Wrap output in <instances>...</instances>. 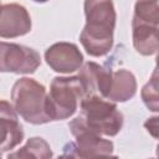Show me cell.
Returning a JSON list of instances; mask_svg holds the SVG:
<instances>
[{
    "mask_svg": "<svg viewBox=\"0 0 159 159\" xmlns=\"http://www.w3.org/2000/svg\"><path fill=\"white\" fill-rule=\"evenodd\" d=\"M86 25L80 41L89 56L107 55L113 46L116 10L112 0H84Z\"/></svg>",
    "mask_w": 159,
    "mask_h": 159,
    "instance_id": "cell-1",
    "label": "cell"
},
{
    "mask_svg": "<svg viewBox=\"0 0 159 159\" xmlns=\"http://www.w3.org/2000/svg\"><path fill=\"white\" fill-rule=\"evenodd\" d=\"M11 104L17 114L31 124H45L51 120L47 113V92L37 81L24 77L11 89Z\"/></svg>",
    "mask_w": 159,
    "mask_h": 159,
    "instance_id": "cell-2",
    "label": "cell"
},
{
    "mask_svg": "<svg viewBox=\"0 0 159 159\" xmlns=\"http://www.w3.org/2000/svg\"><path fill=\"white\" fill-rule=\"evenodd\" d=\"M81 116L86 124L101 135L114 137L123 125V114L116 103L99 96H84L80 103Z\"/></svg>",
    "mask_w": 159,
    "mask_h": 159,
    "instance_id": "cell-3",
    "label": "cell"
},
{
    "mask_svg": "<svg viewBox=\"0 0 159 159\" xmlns=\"http://www.w3.org/2000/svg\"><path fill=\"white\" fill-rule=\"evenodd\" d=\"M84 88L78 76L55 77L47 93V113L51 120H61L72 117L82 98Z\"/></svg>",
    "mask_w": 159,
    "mask_h": 159,
    "instance_id": "cell-4",
    "label": "cell"
},
{
    "mask_svg": "<svg viewBox=\"0 0 159 159\" xmlns=\"http://www.w3.org/2000/svg\"><path fill=\"white\" fill-rule=\"evenodd\" d=\"M68 128L76 138V142L66 145V148L70 149V153L66 155L88 158L113 154V143L91 129L81 114L70 122Z\"/></svg>",
    "mask_w": 159,
    "mask_h": 159,
    "instance_id": "cell-5",
    "label": "cell"
},
{
    "mask_svg": "<svg viewBox=\"0 0 159 159\" xmlns=\"http://www.w3.org/2000/svg\"><path fill=\"white\" fill-rule=\"evenodd\" d=\"M1 57H0V70L1 72H11L17 75L34 73L41 65V57L37 51L31 47L1 42Z\"/></svg>",
    "mask_w": 159,
    "mask_h": 159,
    "instance_id": "cell-6",
    "label": "cell"
},
{
    "mask_svg": "<svg viewBox=\"0 0 159 159\" xmlns=\"http://www.w3.org/2000/svg\"><path fill=\"white\" fill-rule=\"evenodd\" d=\"M45 60L55 72L72 73L82 67L83 55L75 43L56 42L46 50Z\"/></svg>",
    "mask_w": 159,
    "mask_h": 159,
    "instance_id": "cell-7",
    "label": "cell"
},
{
    "mask_svg": "<svg viewBox=\"0 0 159 159\" xmlns=\"http://www.w3.org/2000/svg\"><path fill=\"white\" fill-rule=\"evenodd\" d=\"M31 30V17L27 10L19 4H4L1 6L0 36L14 39L29 34Z\"/></svg>",
    "mask_w": 159,
    "mask_h": 159,
    "instance_id": "cell-8",
    "label": "cell"
},
{
    "mask_svg": "<svg viewBox=\"0 0 159 159\" xmlns=\"http://www.w3.org/2000/svg\"><path fill=\"white\" fill-rule=\"evenodd\" d=\"M0 128H1V153L14 149L24 139L22 125L17 119L14 106L2 99L0 104Z\"/></svg>",
    "mask_w": 159,
    "mask_h": 159,
    "instance_id": "cell-9",
    "label": "cell"
},
{
    "mask_svg": "<svg viewBox=\"0 0 159 159\" xmlns=\"http://www.w3.org/2000/svg\"><path fill=\"white\" fill-rule=\"evenodd\" d=\"M133 46L143 56H150L159 51V29L155 25L144 22L135 16L132 21Z\"/></svg>",
    "mask_w": 159,
    "mask_h": 159,
    "instance_id": "cell-10",
    "label": "cell"
},
{
    "mask_svg": "<svg viewBox=\"0 0 159 159\" xmlns=\"http://www.w3.org/2000/svg\"><path fill=\"white\" fill-rule=\"evenodd\" d=\"M137 92V81L134 75L124 68L112 72L107 99L113 102H125L134 97Z\"/></svg>",
    "mask_w": 159,
    "mask_h": 159,
    "instance_id": "cell-11",
    "label": "cell"
},
{
    "mask_svg": "<svg viewBox=\"0 0 159 159\" xmlns=\"http://www.w3.org/2000/svg\"><path fill=\"white\" fill-rule=\"evenodd\" d=\"M52 157V152L50 144L40 138L34 137L27 140V143L16 150L15 153H10L9 158H40V159H48Z\"/></svg>",
    "mask_w": 159,
    "mask_h": 159,
    "instance_id": "cell-12",
    "label": "cell"
},
{
    "mask_svg": "<svg viewBox=\"0 0 159 159\" xmlns=\"http://www.w3.org/2000/svg\"><path fill=\"white\" fill-rule=\"evenodd\" d=\"M145 107L152 112H159V71L154 70L149 81L140 92Z\"/></svg>",
    "mask_w": 159,
    "mask_h": 159,
    "instance_id": "cell-13",
    "label": "cell"
},
{
    "mask_svg": "<svg viewBox=\"0 0 159 159\" xmlns=\"http://www.w3.org/2000/svg\"><path fill=\"white\" fill-rule=\"evenodd\" d=\"M134 16L144 22L159 25V0H137Z\"/></svg>",
    "mask_w": 159,
    "mask_h": 159,
    "instance_id": "cell-14",
    "label": "cell"
},
{
    "mask_svg": "<svg viewBox=\"0 0 159 159\" xmlns=\"http://www.w3.org/2000/svg\"><path fill=\"white\" fill-rule=\"evenodd\" d=\"M144 128L147 132L155 139H159V116H154L148 118L144 122Z\"/></svg>",
    "mask_w": 159,
    "mask_h": 159,
    "instance_id": "cell-15",
    "label": "cell"
},
{
    "mask_svg": "<svg viewBox=\"0 0 159 159\" xmlns=\"http://www.w3.org/2000/svg\"><path fill=\"white\" fill-rule=\"evenodd\" d=\"M155 63H157L155 70H158V71H159V51H158V55H157V58H155Z\"/></svg>",
    "mask_w": 159,
    "mask_h": 159,
    "instance_id": "cell-16",
    "label": "cell"
},
{
    "mask_svg": "<svg viewBox=\"0 0 159 159\" xmlns=\"http://www.w3.org/2000/svg\"><path fill=\"white\" fill-rule=\"evenodd\" d=\"M34 1H35V2H41V4H42V2H46V1H48V0H34Z\"/></svg>",
    "mask_w": 159,
    "mask_h": 159,
    "instance_id": "cell-17",
    "label": "cell"
},
{
    "mask_svg": "<svg viewBox=\"0 0 159 159\" xmlns=\"http://www.w3.org/2000/svg\"><path fill=\"white\" fill-rule=\"evenodd\" d=\"M157 155H158V157H159V144H158V145H157Z\"/></svg>",
    "mask_w": 159,
    "mask_h": 159,
    "instance_id": "cell-18",
    "label": "cell"
},
{
    "mask_svg": "<svg viewBox=\"0 0 159 159\" xmlns=\"http://www.w3.org/2000/svg\"><path fill=\"white\" fill-rule=\"evenodd\" d=\"M158 29H159V25H158Z\"/></svg>",
    "mask_w": 159,
    "mask_h": 159,
    "instance_id": "cell-19",
    "label": "cell"
}]
</instances>
